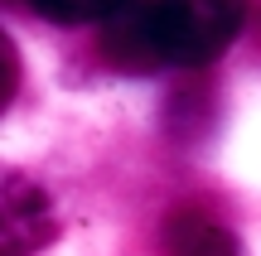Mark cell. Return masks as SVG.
<instances>
[{
  "label": "cell",
  "instance_id": "cell-3",
  "mask_svg": "<svg viewBox=\"0 0 261 256\" xmlns=\"http://www.w3.org/2000/svg\"><path fill=\"white\" fill-rule=\"evenodd\" d=\"M160 247H165V256H242L232 232L223 222H213L208 213H198V208L169 213L165 232H160Z\"/></svg>",
  "mask_w": 261,
  "mask_h": 256
},
{
  "label": "cell",
  "instance_id": "cell-4",
  "mask_svg": "<svg viewBox=\"0 0 261 256\" xmlns=\"http://www.w3.org/2000/svg\"><path fill=\"white\" fill-rule=\"evenodd\" d=\"M24 5L54 24H92V19L107 24L116 10H126V0H24Z\"/></svg>",
  "mask_w": 261,
  "mask_h": 256
},
{
  "label": "cell",
  "instance_id": "cell-1",
  "mask_svg": "<svg viewBox=\"0 0 261 256\" xmlns=\"http://www.w3.org/2000/svg\"><path fill=\"white\" fill-rule=\"evenodd\" d=\"M247 0H155L160 53L174 68H203L242 34Z\"/></svg>",
  "mask_w": 261,
  "mask_h": 256
},
{
  "label": "cell",
  "instance_id": "cell-2",
  "mask_svg": "<svg viewBox=\"0 0 261 256\" xmlns=\"http://www.w3.org/2000/svg\"><path fill=\"white\" fill-rule=\"evenodd\" d=\"M102 53L107 63L126 68V73H155L165 68L160 53V29H155V0H126L102 29Z\"/></svg>",
  "mask_w": 261,
  "mask_h": 256
}]
</instances>
